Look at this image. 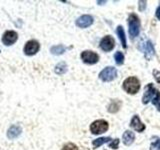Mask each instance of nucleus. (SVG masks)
Listing matches in <instances>:
<instances>
[{"label":"nucleus","mask_w":160,"mask_h":150,"mask_svg":"<svg viewBox=\"0 0 160 150\" xmlns=\"http://www.w3.org/2000/svg\"><path fill=\"white\" fill-rule=\"evenodd\" d=\"M122 87L124 91L128 94H136L140 89V81L137 77L130 76L123 81Z\"/></svg>","instance_id":"f257e3e1"},{"label":"nucleus","mask_w":160,"mask_h":150,"mask_svg":"<svg viewBox=\"0 0 160 150\" xmlns=\"http://www.w3.org/2000/svg\"><path fill=\"white\" fill-rule=\"evenodd\" d=\"M128 30L129 35L132 39L138 36L140 32V20L136 14H130L128 16Z\"/></svg>","instance_id":"f03ea898"},{"label":"nucleus","mask_w":160,"mask_h":150,"mask_svg":"<svg viewBox=\"0 0 160 150\" xmlns=\"http://www.w3.org/2000/svg\"><path fill=\"white\" fill-rule=\"evenodd\" d=\"M109 128V124L106 120L104 119H98L95 120L92 124L90 125V131L94 135H98V134H102L104 132H106Z\"/></svg>","instance_id":"7ed1b4c3"},{"label":"nucleus","mask_w":160,"mask_h":150,"mask_svg":"<svg viewBox=\"0 0 160 150\" xmlns=\"http://www.w3.org/2000/svg\"><path fill=\"white\" fill-rule=\"evenodd\" d=\"M117 77V70L112 66L105 67L101 72L99 73V78L104 82H110Z\"/></svg>","instance_id":"20e7f679"},{"label":"nucleus","mask_w":160,"mask_h":150,"mask_svg":"<svg viewBox=\"0 0 160 150\" xmlns=\"http://www.w3.org/2000/svg\"><path fill=\"white\" fill-rule=\"evenodd\" d=\"M80 57H81V60L84 63L90 65L95 64L99 61V55L96 52L91 51V50H84L80 54Z\"/></svg>","instance_id":"39448f33"},{"label":"nucleus","mask_w":160,"mask_h":150,"mask_svg":"<svg viewBox=\"0 0 160 150\" xmlns=\"http://www.w3.org/2000/svg\"><path fill=\"white\" fill-rule=\"evenodd\" d=\"M40 49V44L37 40H29L26 43H25V46L23 48V52L25 55L27 56H32V55H35Z\"/></svg>","instance_id":"423d86ee"},{"label":"nucleus","mask_w":160,"mask_h":150,"mask_svg":"<svg viewBox=\"0 0 160 150\" xmlns=\"http://www.w3.org/2000/svg\"><path fill=\"white\" fill-rule=\"evenodd\" d=\"M139 49L144 53L145 57H146L147 59H150L151 56H153V55L155 54V49L153 47V44L148 39L144 40V41H142L141 43H140Z\"/></svg>","instance_id":"0eeeda50"},{"label":"nucleus","mask_w":160,"mask_h":150,"mask_svg":"<svg viewBox=\"0 0 160 150\" xmlns=\"http://www.w3.org/2000/svg\"><path fill=\"white\" fill-rule=\"evenodd\" d=\"M99 46L103 50V51L109 52V51H111V50H113L114 47H115V40H114V38L112 36H110V35H106V36H104L101 39Z\"/></svg>","instance_id":"6e6552de"},{"label":"nucleus","mask_w":160,"mask_h":150,"mask_svg":"<svg viewBox=\"0 0 160 150\" xmlns=\"http://www.w3.org/2000/svg\"><path fill=\"white\" fill-rule=\"evenodd\" d=\"M18 40V34L16 31L13 30H8L2 36V43L5 46H11Z\"/></svg>","instance_id":"1a4fd4ad"},{"label":"nucleus","mask_w":160,"mask_h":150,"mask_svg":"<svg viewBox=\"0 0 160 150\" xmlns=\"http://www.w3.org/2000/svg\"><path fill=\"white\" fill-rule=\"evenodd\" d=\"M157 89L153 86L152 83H149L145 86V90H144V94L142 97V103L143 104H147L150 100L152 101V99L154 98L155 94H156Z\"/></svg>","instance_id":"9d476101"},{"label":"nucleus","mask_w":160,"mask_h":150,"mask_svg":"<svg viewBox=\"0 0 160 150\" xmlns=\"http://www.w3.org/2000/svg\"><path fill=\"white\" fill-rule=\"evenodd\" d=\"M93 17L91 15H82V16H80L77 18L76 20V25L79 27V28H87L89 26H91L93 24Z\"/></svg>","instance_id":"9b49d317"},{"label":"nucleus","mask_w":160,"mask_h":150,"mask_svg":"<svg viewBox=\"0 0 160 150\" xmlns=\"http://www.w3.org/2000/svg\"><path fill=\"white\" fill-rule=\"evenodd\" d=\"M130 126L138 132H142L145 130V128H146L145 124H143V122L140 120L138 115H134V116L132 117L131 121H130Z\"/></svg>","instance_id":"f8f14e48"},{"label":"nucleus","mask_w":160,"mask_h":150,"mask_svg":"<svg viewBox=\"0 0 160 150\" xmlns=\"http://www.w3.org/2000/svg\"><path fill=\"white\" fill-rule=\"evenodd\" d=\"M22 133V128L18 124H13L7 130V137L9 139H15Z\"/></svg>","instance_id":"ddd939ff"},{"label":"nucleus","mask_w":160,"mask_h":150,"mask_svg":"<svg viewBox=\"0 0 160 150\" xmlns=\"http://www.w3.org/2000/svg\"><path fill=\"white\" fill-rule=\"evenodd\" d=\"M135 140V134L131 130H126L122 136V141L126 146H130Z\"/></svg>","instance_id":"4468645a"},{"label":"nucleus","mask_w":160,"mask_h":150,"mask_svg":"<svg viewBox=\"0 0 160 150\" xmlns=\"http://www.w3.org/2000/svg\"><path fill=\"white\" fill-rule=\"evenodd\" d=\"M116 33L118 35V38L120 40V42H121L123 48L126 49L127 48V43H126V36H125V31L123 27L121 25H118L117 28H116Z\"/></svg>","instance_id":"2eb2a0df"},{"label":"nucleus","mask_w":160,"mask_h":150,"mask_svg":"<svg viewBox=\"0 0 160 150\" xmlns=\"http://www.w3.org/2000/svg\"><path fill=\"white\" fill-rule=\"evenodd\" d=\"M121 105H122V102L120 101V100L114 99L108 105V111L110 113H116V112L119 111V109H120V107H121Z\"/></svg>","instance_id":"dca6fc26"},{"label":"nucleus","mask_w":160,"mask_h":150,"mask_svg":"<svg viewBox=\"0 0 160 150\" xmlns=\"http://www.w3.org/2000/svg\"><path fill=\"white\" fill-rule=\"evenodd\" d=\"M67 50V48L62 44H58V45H54L51 48H50V52L53 55H61Z\"/></svg>","instance_id":"f3484780"},{"label":"nucleus","mask_w":160,"mask_h":150,"mask_svg":"<svg viewBox=\"0 0 160 150\" xmlns=\"http://www.w3.org/2000/svg\"><path fill=\"white\" fill-rule=\"evenodd\" d=\"M111 140L112 139L110 138V137H100V138H97V139L93 140V142H92L93 147H94V149H96V148L101 146V145L107 143V142H110Z\"/></svg>","instance_id":"a211bd4d"},{"label":"nucleus","mask_w":160,"mask_h":150,"mask_svg":"<svg viewBox=\"0 0 160 150\" xmlns=\"http://www.w3.org/2000/svg\"><path fill=\"white\" fill-rule=\"evenodd\" d=\"M54 71L58 75H62L67 71V65L65 62H59L54 68Z\"/></svg>","instance_id":"6ab92c4d"},{"label":"nucleus","mask_w":160,"mask_h":150,"mask_svg":"<svg viewBox=\"0 0 160 150\" xmlns=\"http://www.w3.org/2000/svg\"><path fill=\"white\" fill-rule=\"evenodd\" d=\"M114 59L117 65H122L124 63V55L121 51H117L114 54Z\"/></svg>","instance_id":"aec40b11"},{"label":"nucleus","mask_w":160,"mask_h":150,"mask_svg":"<svg viewBox=\"0 0 160 150\" xmlns=\"http://www.w3.org/2000/svg\"><path fill=\"white\" fill-rule=\"evenodd\" d=\"M152 103H153V105L156 106L158 111H160V92H159V90L156 91V94H155L154 98L152 99Z\"/></svg>","instance_id":"412c9836"},{"label":"nucleus","mask_w":160,"mask_h":150,"mask_svg":"<svg viewBox=\"0 0 160 150\" xmlns=\"http://www.w3.org/2000/svg\"><path fill=\"white\" fill-rule=\"evenodd\" d=\"M61 150H78V147L76 144H74L72 142H68L63 145Z\"/></svg>","instance_id":"4be33fe9"},{"label":"nucleus","mask_w":160,"mask_h":150,"mask_svg":"<svg viewBox=\"0 0 160 150\" xmlns=\"http://www.w3.org/2000/svg\"><path fill=\"white\" fill-rule=\"evenodd\" d=\"M119 145V139H115V140H111L109 142V147L111 149H117Z\"/></svg>","instance_id":"5701e85b"},{"label":"nucleus","mask_w":160,"mask_h":150,"mask_svg":"<svg viewBox=\"0 0 160 150\" xmlns=\"http://www.w3.org/2000/svg\"><path fill=\"white\" fill-rule=\"evenodd\" d=\"M153 76H154L155 80H156V82L158 84H160V72L158 70H153Z\"/></svg>","instance_id":"b1692460"},{"label":"nucleus","mask_w":160,"mask_h":150,"mask_svg":"<svg viewBox=\"0 0 160 150\" xmlns=\"http://www.w3.org/2000/svg\"><path fill=\"white\" fill-rule=\"evenodd\" d=\"M139 5H140L139 10H140V11H143V7L142 6H146V1H139Z\"/></svg>","instance_id":"393cba45"},{"label":"nucleus","mask_w":160,"mask_h":150,"mask_svg":"<svg viewBox=\"0 0 160 150\" xmlns=\"http://www.w3.org/2000/svg\"><path fill=\"white\" fill-rule=\"evenodd\" d=\"M155 15H156V18H157L158 20H160V5L157 7L156 12H155Z\"/></svg>","instance_id":"a878e982"},{"label":"nucleus","mask_w":160,"mask_h":150,"mask_svg":"<svg viewBox=\"0 0 160 150\" xmlns=\"http://www.w3.org/2000/svg\"><path fill=\"white\" fill-rule=\"evenodd\" d=\"M158 149L160 150V142H159V145H158Z\"/></svg>","instance_id":"bb28decb"},{"label":"nucleus","mask_w":160,"mask_h":150,"mask_svg":"<svg viewBox=\"0 0 160 150\" xmlns=\"http://www.w3.org/2000/svg\"><path fill=\"white\" fill-rule=\"evenodd\" d=\"M0 52H1V51H0Z\"/></svg>","instance_id":"cd10ccee"}]
</instances>
